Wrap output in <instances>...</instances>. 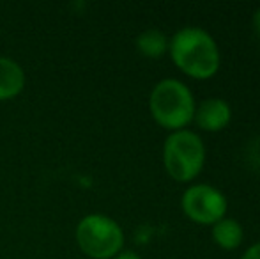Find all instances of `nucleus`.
<instances>
[{
	"mask_svg": "<svg viewBox=\"0 0 260 259\" xmlns=\"http://www.w3.org/2000/svg\"><path fill=\"white\" fill-rule=\"evenodd\" d=\"M172 63L193 80H209L221 68V52L216 39L202 27L188 25L175 32L168 45Z\"/></svg>",
	"mask_w": 260,
	"mask_h": 259,
	"instance_id": "nucleus-1",
	"label": "nucleus"
},
{
	"mask_svg": "<svg viewBox=\"0 0 260 259\" xmlns=\"http://www.w3.org/2000/svg\"><path fill=\"white\" fill-rule=\"evenodd\" d=\"M197 101L193 91L177 78H163L152 87L149 110L161 128L172 131L186 130L193 123Z\"/></svg>",
	"mask_w": 260,
	"mask_h": 259,
	"instance_id": "nucleus-2",
	"label": "nucleus"
},
{
	"mask_svg": "<svg viewBox=\"0 0 260 259\" xmlns=\"http://www.w3.org/2000/svg\"><path fill=\"white\" fill-rule=\"evenodd\" d=\"M207 148L197 131H172L163 144V165L167 174L179 183H191L204 170Z\"/></svg>",
	"mask_w": 260,
	"mask_h": 259,
	"instance_id": "nucleus-3",
	"label": "nucleus"
},
{
	"mask_svg": "<svg viewBox=\"0 0 260 259\" xmlns=\"http://www.w3.org/2000/svg\"><path fill=\"white\" fill-rule=\"evenodd\" d=\"M76 242L90 259H113L124 247V231L113 218L90 213L76 225Z\"/></svg>",
	"mask_w": 260,
	"mask_h": 259,
	"instance_id": "nucleus-4",
	"label": "nucleus"
},
{
	"mask_svg": "<svg viewBox=\"0 0 260 259\" xmlns=\"http://www.w3.org/2000/svg\"><path fill=\"white\" fill-rule=\"evenodd\" d=\"M182 213L199 225H214L226 217L229 200L219 188L207 183L189 185L181 197Z\"/></svg>",
	"mask_w": 260,
	"mask_h": 259,
	"instance_id": "nucleus-5",
	"label": "nucleus"
},
{
	"mask_svg": "<svg viewBox=\"0 0 260 259\" xmlns=\"http://www.w3.org/2000/svg\"><path fill=\"white\" fill-rule=\"evenodd\" d=\"M193 121L202 131L218 133L232 121V107L223 98H207L197 105Z\"/></svg>",
	"mask_w": 260,
	"mask_h": 259,
	"instance_id": "nucleus-6",
	"label": "nucleus"
},
{
	"mask_svg": "<svg viewBox=\"0 0 260 259\" xmlns=\"http://www.w3.org/2000/svg\"><path fill=\"white\" fill-rule=\"evenodd\" d=\"M25 87V71L16 61L0 57V101L18 96Z\"/></svg>",
	"mask_w": 260,
	"mask_h": 259,
	"instance_id": "nucleus-7",
	"label": "nucleus"
},
{
	"mask_svg": "<svg viewBox=\"0 0 260 259\" xmlns=\"http://www.w3.org/2000/svg\"><path fill=\"white\" fill-rule=\"evenodd\" d=\"M211 236L212 242L223 250H236L237 247H241L244 240V229L236 218H221L219 222H216L214 225H211Z\"/></svg>",
	"mask_w": 260,
	"mask_h": 259,
	"instance_id": "nucleus-8",
	"label": "nucleus"
},
{
	"mask_svg": "<svg viewBox=\"0 0 260 259\" xmlns=\"http://www.w3.org/2000/svg\"><path fill=\"white\" fill-rule=\"evenodd\" d=\"M135 45H137L138 52L147 59H161L168 52L170 38L159 28H147L138 34Z\"/></svg>",
	"mask_w": 260,
	"mask_h": 259,
	"instance_id": "nucleus-9",
	"label": "nucleus"
},
{
	"mask_svg": "<svg viewBox=\"0 0 260 259\" xmlns=\"http://www.w3.org/2000/svg\"><path fill=\"white\" fill-rule=\"evenodd\" d=\"M241 259H260V242H255L244 250Z\"/></svg>",
	"mask_w": 260,
	"mask_h": 259,
	"instance_id": "nucleus-10",
	"label": "nucleus"
},
{
	"mask_svg": "<svg viewBox=\"0 0 260 259\" xmlns=\"http://www.w3.org/2000/svg\"><path fill=\"white\" fill-rule=\"evenodd\" d=\"M113 259H142V257L137 252H133V250H120Z\"/></svg>",
	"mask_w": 260,
	"mask_h": 259,
	"instance_id": "nucleus-11",
	"label": "nucleus"
},
{
	"mask_svg": "<svg viewBox=\"0 0 260 259\" xmlns=\"http://www.w3.org/2000/svg\"><path fill=\"white\" fill-rule=\"evenodd\" d=\"M251 21H253L255 32H257V34L260 36V7H258V9H255L253 16H251Z\"/></svg>",
	"mask_w": 260,
	"mask_h": 259,
	"instance_id": "nucleus-12",
	"label": "nucleus"
}]
</instances>
